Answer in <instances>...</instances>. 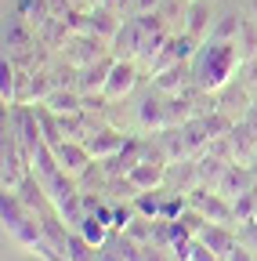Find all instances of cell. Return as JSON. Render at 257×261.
Returning a JSON list of instances; mask_svg holds the SVG:
<instances>
[{
    "mask_svg": "<svg viewBox=\"0 0 257 261\" xmlns=\"http://www.w3.org/2000/svg\"><path fill=\"white\" fill-rule=\"evenodd\" d=\"M243 65V47L239 40H210L199 44V51L192 55V84L199 91L217 94L221 87H229L236 69Z\"/></svg>",
    "mask_w": 257,
    "mask_h": 261,
    "instance_id": "cell-1",
    "label": "cell"
},
{
    "mask_svg": "<svg viewBox=\"0 0 257 261\" xmlns=\"http://www.w3.org/2000/svg\"><path fill=\"white\" fill-rule=\"evenodd\" d=\"M145 156H149V145H145L141 138H127V145H123L120 152H112L109 160H98V163H102V174L112 181V178H127Z\"/></svg>",
    "mask_w": 257,
    "mask_h": 261,
    "instance_id": "cell-2",
    "label": "cell"
},
{
    "mask_svg": "<svg viewBox=\"0 0 257 261\" xmlns=\"http://www.w3.org/2000/svg\"><path fill=\"white\" fill-rule=\"evenodd\" d=\"M134 84H138V65H134V58H116L112 69H109V80H105V87H102V98H105V102H120V98L131 94Z\"/></svg>",
    "mask_w": 257,
    "mask_h": 261,
    "instance_id": "cell-3",
    "label": "cell"
},
{
    "mask_svg": "<svg viewBox=\"0 0 257 261\" xmlns=\"http://www.w3.org/2000/svg\"><path fill=\"white\" fill-rule=\"evenodd\" d=\"M188 200H192V207H199V211L207 214V221H221V225H236V221H239L232 200H229V196H221L217 189H214V192L199 189L196 196H188Z\"/></svg>",
    "mask_w": 257,
    "mask_h": 261,
    "instance_id": "cell-4",
    "label": "cell"
},
{
    "mask_svg": "<svg viewBox=\"0 0 257 261\" xmlns=\"http://www.w3.org/2000/svg\"><path fill=\"white\" fill-rule=\"evenodd\" d=\"M54 152H58V163H62V167H66L69 174H76V178H80V174L91 167V163H94L91 149H87L80 138H66L62 145H54Z\"/></svg>",
    "mask_w": 257,
    "mask_h": 261,
    "instance_id": "cell-5",
    "label": "cell"
},
{
    "mask_svg": "<svg viewBox=\"0 0 257 261\" xmlns=\"http://www.w3.org/2000/svg\"><path fill=\"white\" fill-rule=\"evenodd\" d=\"M152 76H156L152 87L159 94H178V91L192 87V62H174V65H167V69H159Z\"/></svg>",
    "mask_w": 257,
    "mask_h": 261,
    "instance_id": "cell-6",
    "label": "cell"
},
{
    "mask_svg": "<svg viewBox=\"0 0 257 261\" xmlns=\"http://www.w3.org/2000/svg\"><path fill=\"white\" fill-rule=\"evenodd\" d=\"M253 171L250 167H239V163H229V167L221 171V178L214 181V189L221 192V196H229V200H236V196H243L246 189H253Z\"/></svg>",
    "mask_w": 257,
    "mask_h": 261,
    "instance_id": "cell-7",
    "label": "cell"
},
{
    "mask_svg": "<svg viewBox=\"0 0 257 261\" xmlns=\"http://www.w3.org/2000/svg\"><path fill=\"white\" fill-rule=\"evenodd\" d=\"M199 240L224 261V257H229L232 250H236V243H239V236L232 232V225H221V221H207L203 225V232H199Z\"/></svg>",
    "mask_w": 257,
    "mask_h": 261,
    "instance_id": "cell-8",
    "label": "cell"
},
{
    "mask_svg": "<svg viewBox=\"0 0 257 261\" xmlns=\"http://www.w3.org/2000/svg\"><path fill=\"white\" fill-rule=\"evenodd\" d=\"M141 44H145V29L138 25V18L123 22L120 33L112 37V51H116V58H138V55H141Z\"/></svg>",
    "mask_w": 257,
    "mask_h": 261,
    "instance_id": "cell-9",
    "label": "cell"
},
{
    "mask_svg": "<svg viewBox=\"0 0 257 261\" xmlns=\"http://www.w3.org/2000/svg\"><path fill=\"white\" fill-rule=\"evenodd\" d=\"M83 145L91 149L94 160H109L112 152H120L127 145V135H120V130H112V127H102V130H94V135H87Z\"/></svg>",
    "mask_w": 257,
    "mask_h": 261,
    "instance_id": "cell-10",
    "label": "cell"
},
{
    "mask_svg": "<svg viewBox=\"0 0 257 261\" xmlns=\"http://www.w3.org/2000/svg\"><path fill=\"white\" fill-rule=\"evenodd\" d=\"M44 189H47V196H51V203H54V207H58L62 200H69L73 192H80V189H76V174H69L66 167L54 171L51 178H44Z\"/></svg>",
    "mask_w": 257,
    "mask_h": 261,
    "instance_id": "cell-11",
    "label": "cell"
},
{
    "mask_svg": "<svg viewBox=\"0 0 257 261\" xmlns=\"http://www.w3.org/2000/svg\"><path fill=\"white\" fill-rule=\"evenodd\" d=\"M44 106L47 109H54L58 116H66V113H76V109H83V94L76 91V87H54L47 98H44Z\"/></svg>",
    "mask_w": 257,
    "mask_h": 261,
    "instance_id": "cell-12",
    "label": "cell"
},
{
    "mask_svg": "<svg viewBox=\"0 0 257 261\" xmlns=\"http://www.w3.org/2000/svg\"><path fill=\"white\" fill-rule=\"evenodd\" d=\"M112 62H116V58H98V65H87V69H83V76L76 80V91H83V94H91V91H102V87H105V80H109Z\"/></svg>",
    "mask_w": 257,
    "mask_h": 261,
    "instance_id": "cell-13",
    "label": "cell"
},
{
    "mask_svg": "<svg viewBox=\"0 0 257 261\" xmlns=\"http://www.w3.org/2000/svg\"><path fill=\"white\" fill-rule=\"evenodd\" d=\"M76 232H80V236H83L91 247H98V250H102V247L109 243V232H112V228H109V225H105L98 214H87V218L80 221V228H76Z\"/></svg>",
    "mask_w": 257,
    "mask_h": 261,
    "instance_id": "cell-14",
    "label": "cell"
},
{
    "mask_svg": "<svg viewBox=\"0 0 257 261\" xmlns=\"http://www.w3.org/2000/svg\"><path fill=\"white\" fill-rule=\"evenodd\" d=\"M138 120H141V127L163 130L167 127V102H159V98H145V102L138 106Z\"/></svg>",
    "mask_w": 257,
    "mask_h": 261,
    "instance_id": "cell-15",
    "label": "cell"
},
{
    "mask_svg": "<svg viewBox=\"0 0 257 261\" xmlns=\"http://www.w3.org/2000/svg\"><path fill=\"white\" fill-rule=\"evenodd\" d=\"M29 163L37 167V178H51L54 171H62V163H58V152H54V145H47V142H40V145L33 149Z\"/></svg>",
    "mask_w": 257,
    "mask_h": 261,
    "instance_id": "cell-16",
    "label": "cell"
},
{
    "mask_svg": "<svg viewBox=\"0 0 257 261\" xmlns=\"http://www.w3.org/2000/svg\"><path fill=\"white\" fill-rule=\"evenodd\" d=\"M185 33H192V37H203V33H210V4H203V0H199V4H192L188 11H185Z\"/></svg>",
    "mask_w": 257,
    "mask_h": 261,
    "instance_id": "cell-17",
    "label": "cell"
},
{
    "mask_svg": "<svg viewBox=\"0 0 257 261\" xmlns=\"http://www.w3.org/2000/svg\"><path fill=\"white\" fill-rule=\"evenodd\" d=\"M29 29H25V18L22 15H15V18H8V29H4V47L8 51H22V47H29Z\"/></svg>",
    "mask_w": 257,
    "mask_h": 261,
    "instance_id": "cell-18",
    "label": "cell"
},
{
    "mask_svg": "<svg viewBox=\"0 0 257 261\" xmlns=\"http://www.w3.org/2000/svg\"><path fill=\"white\" fill-rule=\"evenodd\" d=\"M91 33H94V37L102 33V37H109V40L120 33V22H116V15L109 11V4H105V8H98V11L91 15Z\"/></svg>",
    "mask_w": 257,
    "mask_h": 261,
    "instance_id": "cell-19",
    "label": "cell"
},
{
    "mask_svg": "<svg viewBox=\"0 0 257 261\" xmlns=\"http://www.w3.org/2000/svg\"><path fill=\"white\" fill-rule=\"evenodd\" d=\"M159 207H163V200H159V189H149V192H138V196H134V211H138L141 218H149V221L159 218Z\"/></svg>",
    "mask_w": 257,
    "mask_h": 261,
    "instance_id": "cell-20",
    "label": "cell"
},
{
    "mask_svg": "<svg viewBox=\"0 0 257 261\" xmlns=\"http://www.w3.org/2000/svg\"><path fill=\"white\" fill-rule=\"evenodd\" d=\"M15 84H18V73L4 55V62H0V98H4V106H15Z\"/></svg>",
    "mask_w": 257,
    "mask_h": 261,
    "instance_id": "cell-21",
    "label": "cell"
},
{
    "mask_svg": "<svg viewBox=\"0 0 257 261\" xmlns=\"http://www.w3.org/2000/svg\"><path fill=\"white\" fill-rule=\"evenodd\" d=\"M239 33H243V18L239 15H224L210 29V40H239Z\"/></svg>",
    "mask_w": 257,
    "mask_h": 261,
    "instance_id": "cell-22",
    "label": "cell"
},
{
    "mask_svg": "<svg viewBox=\"0 0 257 261\" xmlns=\"http://www.w3.org/2000/svg\"><path fill=\"white\" fill-rule=\"evenodd\" d=\"M232 207H236V218H239V221L257 218V185H253V189H246L243 196H236V200H232Z\"/></svg>",
    "mask_w": 257,
    "mask_h": 261,
    "instance_id": "cell-23",
    "label": "cell"
},
{
    "mask_svg": "<svg viewBox=\"0 0 257 261\" xmlns=\"http://www.w3.org/2000/svg\"><path fill=\"white\" fill-rule=\"evenodd\" d=\"M94 250H98V247H91L80 232H76V228H73V236H69V247H66V254L73 257V261H94Z\"/></svg>",
    "mask_w": 257,
    "mask_h": 261,
    "instance_id": "cell-24",
    "label": "cell"
},
{
    "mask_svg": "<svg viewBox=\"0 0 257 261\" xmlns=\"http://www.w3.org/2000/svg\"><path fill=\"white\" fill-rule=\"evenodd\" d=\"M236 236H239V243H243V247H250V250L257 254V218H250V221H243Z\"/></svg>",
    "mask_w": 257,
    "mask_h": 261,
    "instance_id": "cell-25",
    "label": "cell"
},
{
    "mask_svg": "<svg viewBox=\"0 0 257 261\" xmlns=\"http://www.w3.org/2000/svg\"><path fill=\"white\" fill-rule=\"evenodd\" d=\"M192 261H221V257H217V254H214V250L196 236V240H192Z\"/></svg>",
    "mask_w": 257,
    "mask_h": 261,
    "instance_id": "cell-26",
    "label": "cell"
},
{
    "mask_svg": "<svg viewBox=\"0 0 257 261\" xmlns=\"http://www.w3.org/2000/svg\"><path fill=\"white\" fill-rule=\"evenodd\" d=\"M224 261H257V257H253V250H250V247H243V243H236V250H232L229 257H224Z\"/></svg>",
    "mask_w": 257,
    "mask_h": 261,
    "instance_id": "cell-27",
    "label": "cell"
},
{
    "mask_svg": "<svg viewBox=\"0 0 257 261\" xmlns=\"http://www.w3.org/2000/svg\"><path fill=\"white\" fill-rule=\"evenodd\" d=\"M159 4H163V0H138V15H145V11H159Z\"/></svg>",
    "mask_w": 257,
    "mask_h": 261,
    "instance_id": "cell-28",
    "label": "cell"
},
{
    "mask_svg": "<svg viewBox=\"0 0 257 261\" xmlns=\"http://www.w3.org/2000/svg\"><path fill=\"white\" fill-rule=\"evenodd\" d=\"M250 171H253V178H257V152H253V167H250Z\"/></svg>",
    "mask_w": 257,
    "mask_h": 261,
    "instance_id": "cell-29",
    "label": "cell"
},
{
    "mask_svg": "<svg viewBox=\"0 0 257 261\" xmlns=\"http://www.w3.org/2000/svg\"><path fill=\"white\" fill-rule=\"evenodd\" d=\"M253 11H257V0H253Z\"/></svg>",
    "mask_w": 257,
    "mask_h": 261,
    "instance_id": "cell-30",
    "label": "cell"
}]
</instances>
